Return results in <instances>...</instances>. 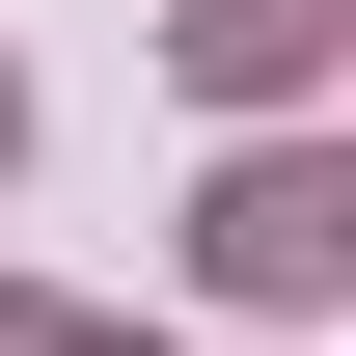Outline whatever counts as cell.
<instances>
[{
	"label": "cell",
	"instance_id": "cell-1",
	"mask_svg": "<svg viewBox=\"0 0 356 356\" xmlns=\"http://www.w3.org/2000/svg\"><path fill=\"white\" fill-rule=\"evenodd\" d=\"M192 274H220V302H329L356 274V165L329 137H247V165L192 192Z\"/></svg>",
	"mask_w": 356,
	"mask_h": 356
},
{
	"label": "cell",
	"instance_id": "cell-2",
	"mask_svg": "<svg viewBox=\"0 0 356 356\" xmlns=\"http://www.w3.org/2000/svg\"><path fill=\"white\" fill-rule=\"evenodd\" d=\"M329 28H356V0H192V83H220V110H302Z\"/></svg>",
	"mask_w": 356,
	"mask_h": 356
},
{
	"label": "cell",
	"instance_id": "cell-3",
	"mask_svg": "<svg viewBox=\"0 0 356 356\" xmlns=\"http://www.w3.org/2000/svg\"><path fill=\"white\" fill-rule=\"evenodd\" d=\"M0 356H137V329H83V302H0Z\"/></svg>",
	"mask_w": 356,
	"mask_h": 356
}]
</instances>
